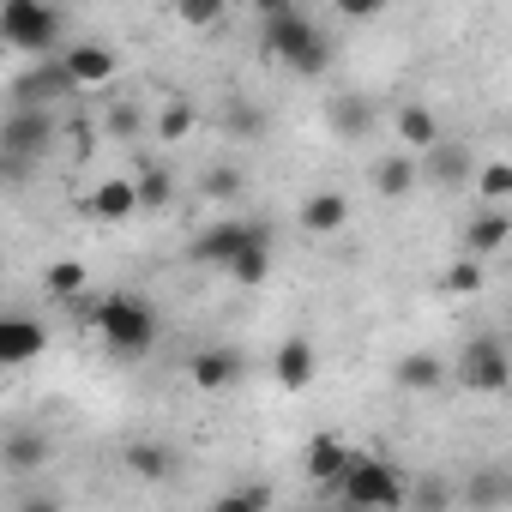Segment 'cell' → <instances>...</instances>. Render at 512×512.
Instances as JSON below:
<instances>
[{"label": "cell", "mask_w": 512, "mask_h": 512, "mask_svg": "<svg viewBox=\"0 0 512 512\" xmlns=\"http://www.w3.org/2000/svg\"><path fill=\"white\" fill-rule=\"evenodd\" d=\"M386 7H392V0H332V13L350 19V25H368V19H380Z\"/></svg>", "instance_id": "31"}, {"label": "cell", "mask_w": 512, "mask_h": 512, "mask_svg": "<svg viewBox=\"0 0 512 512\" xmlns=\"http://www.w3.org/2000/svg\"><path fill=\"white\" fill-rule=\"evenodd\" d=\"M0 31H7V43L19 55H49L61 37V13H55V0H7L0 7Z\"/></svg>", "instance_id": "4"}, {"label": "cell", "mask_w": 512, "mask_h": 512, "mask_svg": "<svg viewBox=\"0 0 512 512\" xmlns=\"http://www.w3.org/2000/svg\"><path fill=\"white\" fill-rule=\"evenodd\" d=\"M91 326L109 344V356H121V362H139V356L157 350V308L139 302V296H121V290L97 296L91 302Z\"/></svg>", "instance_id": "1"}, {"label": "cell", "mask_w": 512, "mask_h": 512, "mask_svg": "<svg viewBox=\"0 0 512 512\" xmlns=\"http://www.w3.org/2000/svg\"><path fill=\"white\" fill-rule=\"evenodd\" d=\"M61 61H67V73L79 79V91H97V85H109V79L121 73V61H115L109 43H73Z\"/></svg>", "instance_id": "15"}, {"label": "cell", "mask_w": 512, "mask_h": 512, "mask_svg": "<svg viewBox=\"0 0 512 512\" xmlns=\"http://www.w3.org/2000/svg\"><path fill=\"white\" fill-rule=\"evenodd\" d=\"M127 470L145 476V482H163V476H169V452H163L157 440H139V446H127Z\"/></svg>", "instance_id": "29"}, {"label": "cell", "mask_w": 512, "mask_h": 512, "mask_svg": "<svg viewBox=\"0 0 512 512\" xmlns=\"http://www.w3.org/2000/svg\"><path fill=\"white\" fill-rule=\"evenodd\" d=\"M133 181H139V205H145V211H163V205L175 199V175H169L163 163H145Z\"/></svg>", "instance_id": "25"}, {"label": "cell", "mask_w": 512, "mask_h": 512, "mask_svg": "<svg viewBox=\"0 0 512 512\" xmlns=\"http://www.w3.org/2000/svg\"><path fill=\"white\" fill-rule=\"evenodd\" d=\"M145 205H139V181H127V175H109V181H97V193H91V217L97 223H133Z\"/></svg>", "instance_id": "14"}, {"label": "cell", "mask_w": 512, "mask_h": 512, "mask_svg": "<svg viewBox=\"0 0 512 512\" xmlns=\"http://www.w3.org/2000/svg\"><path fill=\"white\" fill-rule=\"evenodd\" d=\"M452 380H458L464 392H506V386H512V356H506V344H500V338H470V344L458 350V362H452Z\"/></svg>", "instance_id": "5"}, {"label": "cell", "mask_w": 512, "mask_h": 512, "mask_svg": "<svg viewBox=\"0 0 512 512\" xmlns=\"http://www.w3.org/2000/svg\"><path fill=\"white\" fill-rule=\"evenodd\" d=\"M296 223H302V235H314V241L338 235V229L350 223V193H338V187L308 193V199H302V211H296Z\"/></svg>", "instance_id": "11"}, {"label": "cell", "mask_w": 512, "mask_h": 512, "mask_svg": "<svg viewBox=\"0 0 512 512\" xmlns=\"http://www.w3.org/2000/svg\"><path fill=\"white\" fill-rule=\"evenodd\" d=\"M368 181H374V193H380V199H404V193H410V187L422 181V157H416V151L404 145V151H392V157H380Z\"/></svg>", "instance_id": "18"}, {"label": "cell", "mask_w": 512, "mask_h": 512, "mask_svg": "<svg viewBox=\"0 0 512 512\" xmlns=\"http://www.w3.org/2000/svg\"><path fill=\"white\" fill-rule=\"evenodd\" d=\"M79 91V79L67 73V61H43V67H31L19 85H13V103H37V109H55V103H67Z\"/></svg>", "instance_id": "10"}, {"label": "cell", "mask_w": 512, "mask_h": 512, "mask_svg": "<svg viewBox=\"0 0 512 512\" xmlns=\"http://www.w3.org/2000/svg\"><path fill=\"white\" fill-rule=\"evenodd\" d=\"M260 235H272V229H266V223H253V217H223V223H211L205 235L187 241V260H193V266H217V272H229V260H235L247 241H260Z\"/></svg>", "instance_id": "6"}, {"label": "cell", "mask_w": 512, "mask_h": 512, "mask_svg": "<svg viewBox=\"0 0 512 512\" xmlns=\"http://www.w3.org/2000/svg\"><path fill=\"white\" fill-rule=\"evenodd\" d=\"M223 506H272V488H235Z\"/></svg>", "instance_id": "32"}, {"label": "cell", "mask_w": 512, "mask_h": 512, "mask_svg": "<svg viewBox=\"0 0 512 512\" xmlns=\"http://www.w3.org/2000/svg\"><path fill=\"white\" fill-rule=\"evenodd\" d=\"M229 7H235V0H175V19H181L187 31H217Z\"/></svg>", "instance_id": "26"}, {"label": "cell", "mask_w": 512, "mask_h": 512, "mask_svg": "<svg viewBox=\"0 0 512 512\" xmlns=\"http://www.w3.org/2000/svg\"><path fill=\"white\" fill-rule=\"evenodd\" d=\"M392 380H398L404 392H440V386L452 380V362H440V356H428V350H410V356H398Z\"/></svg>", "instance_id": "20"}, {"label": "cell", "mask_w": 512, "mask_h": 512, "mask_svg": "<svg viewBox=\"0 0 512 512\" xmlns=\"http://www.w3.org/2000/svg\"><path fill=\"white\" fill-rule=\"evenodd\" d=\"M187 380H193V392H223V386L241 380V356L223 350V344H205V350L187 356Z\"/></svg>", "instance_id": "13"}, {"label": "cell", "mask_w": 512, "mask_h": 512, "mask_svg": "<svg viewBox=\"0 0 512 512\" xmlns=\"http://www.w3.org/2000/svg\"><path fill=\"white\" fill-rule=\"evenodd\" d=\"M266 49H272V61H284L296 79H326V67H332V43H326V31L308 19V13H278V19H266Z\"/></svg>", "instance_id": "2"}, {"label": "cell", "mask_w": 512, "mask_h": 512, "mask_svg": "<svg viewBox=\"0 0 512 512\" xmlns=\"http://www.w3.org/2000/svg\"><path fill=\"white\" fill-rule=\"evenodd\" d=\"M211 193H235V169H217L211 175Z\"/></svg>", "instance_id": "36"}, {"label": "cell", "mask_w": 512, "mask_h": 512, "mask_svg": "<svg viewBox=\"0 0 512 512\" xmlns=\"http://www.w3.org/2000/svg\"><path fill=\"white\" fill-rule=\"evenodd\" d=\"M49 350V326L31 314H7L0 320V368H31Z\"/></svg>", "instance_id": "9"}, {"label": "cell", "mask_w": 512, "mask_h": 512, "mask_svg": "<svg viewBox=\"0 0 512 512\" xmlns=\"http://www.w3.org/2000/svg\"><path fill=\"white\" fill-rule=\"evenodd\" d=\"M229 284H241V290H260L266 278H272V235H260V241H247L235 260H229V272H223Z\"/></svg>", "instance_id": "22"}, {"label": "cell", "mask_w": 512, "mask_h": 512, "mask_svg": "<svg viewBox=\"0 0 512 512\" xmlns=\"http://www.w3.org/2000/svg\"><path fill=\"white\" fill-rule=\"evenodd\" d=\"M392 127H398V139H404L416 157H422V151H434V145L446 139V133H440V115H434L428 103H404V109L392 115Z\"/></svg>", "instance_id": "21"}, {"label": "cell", "mask_w": 512, "mask_h": 512, "mask_svg": "<svg viewBox=\"0 0 512 512\" xmlns=\"http://www.w3.org/2000/svg\"><path fill=\"white\" fill-rule=\"evenodd\" d=\"M193 127H199V109H193V103H163V109H157V139H163V145L187 139Z\"/></svg>", "instance_id": "28"}, {"label": "cell", "mask_w": 512, "mask_h": 512, "mask_svg": "<svg viewBox=\"0 0 512 512\" xmlns=\"http://www.w3.org/2000/svg\"><path fill=\"white\" fill-rule=\"evenodd\" d=\"M422 181H440V187H458V181H476V157L458 145V139H440L434 151H422Z\"/></svg>", "instance_id": "17"}, {"label": "cell", "mask_w": 512, "mask_h": 512, "mask_svg": "<svg viewBox=\"0 0 512 512\" xmlns=\"http://www.w3.org/2000/svg\"><path fill=\"white\" fill-rule=\"evenodd\" d=\"M109 127H115L121 139H127V133H139V109H115V115H109Z\"/></svg>", "instance_id": "34"}, {"label": "cell", "mask_w": 512, "mask_h": 512, "mask_svg": "<svg viewBox=\"0 0 512 512\" xmlns=\"http://www.w3.org/2000/svg\"><path fill=\"white\" fill-rule=\"evenodd\" d=\"M326 121H332L338 139H368V133L380 127V109H374V97H362V91H338L332 109H326Z\"/></svg>", "instance_id": "16"}, {"label": "cell", "mask_w": 512, "mask_h": 512, "mask_svg": "<svg viewBox=\"0 0 512 512\" xmlns=\"http://www.w3.org/2000/svg\"><path fill=\"white\" fill-rule=\"evenodd\" d=\"M482 284H488V272H482L476 253H458V260L440 272V290L446 296H482Z\"/></svg>", "instance_id": "23"}, {"label": "cell", "mask_w": 512, "mask_h": 512, "mask_svg": "<svg viewBox=\"0 0 512 512\" xmlns=\"http://www.w3.org/2000/svg\"><path fill=\"white\" fill-rule=\"evenodd\" d=\"M332 500H344V506H404L410 488H404V476H398L392 458L356 452V464L344 470V482L332 488Z\"/></svg>", "instance_id": "3"}, {"label": "cell", "mask_w": 512, "mask_h": 512, "mask_svg": "<svg viewBox=\"0 0 512 512\" xmlns=\"http://www.w3.org/2000/svg\"><path fill=\"white\" fill-rule=\"evenodd\" d=\"M506 241H512V217H506L500 205H488V211H476V217L464 223V253H476V260L500 253Z\"/></svg>", "instance_id": "19"}, {"label": "cell", "mask_w": 512, "mask_h": 512, "mask_svg": "<svg viewBox=\"0 0 512 512\" xmlns=\"http://www.w3.org/2000/svg\"><path fill=\"white\" fill-rule=\"evenodd\" d=\"M314 374H320V350H314L308 338H284V344L272 350V380H278L284 392H308Z\"/></svg>", "instance_id": "12"}, {"label": "cell", "mask_w": 512, "mask_h": 512, "mask_svg": "<svg viewBox=\"0 0 512 512\" xmlns=\"http://www.w3.org/2000/svg\"><path fill=\"white\" fill-rule=\"evenodd\" d=\"M229 133H260V115H253V109H229Z\"/></svg>", "instance_id": "33"}, {"label": "cell", "mask_w": 512, "mask_h": 512, "mask_svg": "<svg viewBox=\"0 0 512 512\" xmlns=\"http://www.w3.org/2000/svg\"><path fill=\"white\" fill-rule=\"evenodd\" d=\"M43 290H49L55 302H73V296H85V266H79V260H55V266L43 272Z\"/></svg>", "instance_id": "27"}, {"label": "cell", "mask_w": 512, "mask_h": 512, "mask_svg": "<svg viewBox=\"0 0 512 512\" xmlns=\"http://www.w3.org/2000/svg\"><path fill=\"white\" fill-rule=\"evenodd\" d=\"M0 464H7V470H37V464H49V434H7Z\"/></svg>", "instance_id": "24"}, {"label": "cell", "mask_w": 512, "mask_h": 512, "mask_svg": "<svg viewBox=\"0 0 512 512\" xmlns=\"http://www.w3.org/2000/svg\"><path fill=\"white\" fill-rule=\"evenodd\" d=\"M476 193H482L488 205L512 199V163H506V157H494V163H476Z\"/></svg>", "instance_id": "30"}, {"label": "cell", "mask_w": 512, "mask_h": 512, "mask_svg": "<svg viewBox=\"0 0 512 512\" xmlns=\"http://www.w3.org/2000/svg\"><path fill=\"white\" fill-rule=\"evenodd\" d=\"M296 7V0H253V13H260V19H278V13H290Z\"/></svg>", "instance_id": "35"}, {"label": "cell", "mask_w": 512, "mask_h": 512, "mask_svg": "<svg viewBox=\"0 0 512 512\" xmlns=\"http://www.w3.org/2000/svg\"><path fill=\"white\" fill-rule=\"evenodd\" d=\"M302 464H308V482H314L320 494H332V488L344 482V470L356 464V446H350L344 434H314L308 452H302Z\"/></svg>", "instance_id": "8"}, {"label": "cell", "mask_w": 512, "mask_h": 512, "mask_svg": "<svg viewBox=\"0 0 512 512\" xmlns=\"http://www.w3.org/2000/svg\"><path fill=\"white\" fill-rule=\"evenodd\" d=\"M7 163L19 169V163H31L37 151H49V139H55V115L49 109H37V103H19V115L7 121Z\"/></svg>", "instance_id": "7"}]
</instances>
